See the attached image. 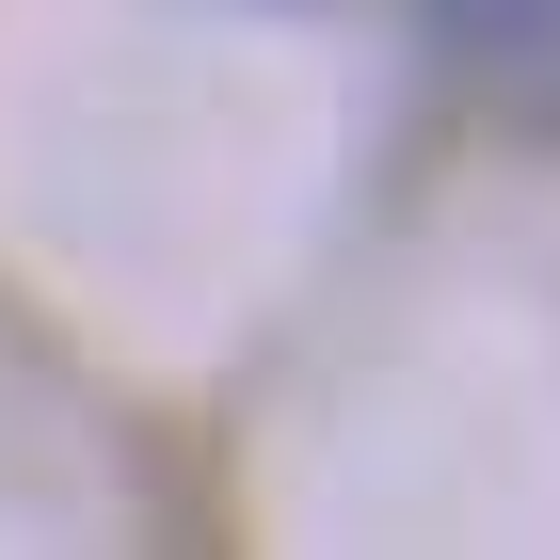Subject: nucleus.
Listing matches in <instances>:
<instances>
[{"label": "nucleus", "instance_id": "nucleus-1", "mask_svg": "<svg viewBox=\"0 0 560 560\" xmlns=\"http://www.w3.org/2000/svg\"><path fill=\"white\" fill-rule=\"evenodd\" d=\"M417 33L448 65H545L560 48V0H417Z\"/></svg>", "mask_w": 560, "mask_h": 560}]
</instances>
